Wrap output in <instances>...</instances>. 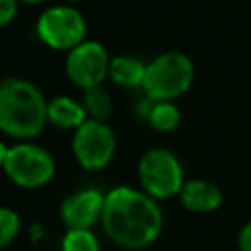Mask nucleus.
<instances>
[{"label":"nucleus","mask_w":251,"mask_h":251,"mask_svg":"<svg viewBox=\"0 0 251 251\" xmlns=\"http://www.w3.org/2000/svg\"><path fill=\"white\" fill-rule=\"evenodd\" d=\"M102 227L110 241L124 249L149 247L163 229V212L155 198L133 186H114L106 192Z\"/></svg>","instance_id":"f257e3e1"},{"label":"nucleus","mask_w":251,"mask_h":251,"mask_svg":"<svg viewBox=\"0 0 251 251\" xmlns=\"http://www.w3.org/2000/svg\"><path fill=\"white\" fill-rule=\"evenodd\" d=\"M47 124V98L41 88L22 76L0 80V131L18 141L37 137Z\"/></svg>","instance_id":"f03ea898"},{"label":"nucleus","mask_w":251,"mask_h":251,"mask_svg":"<svg viewBox=\"0 0 251 251\" xmlns=\"http://www.w3.org/2000/svg\"><path fill=\"white\" fill-rule=\"evenodd\" d=\"M194 63L180 51H165L147 63L143 92L153 102H175L194 82Z\"/></svg>","instance_id":"7ed1b4c3"},{"label":"nucleus","mask_w":251,"mask_h":251,"mask_svg":"<svg viewBox=\"0 0 251 251\" xmlns=\"http://www.w3.org/2000/svg\"><path fill=\"white\" fill-rule=\"evenodd\" d=\"M137 178L141 190L157 202L178 196L186 182L182 163L165 147H151L141 155L137 163Z\"/></svg>","instance_id":"20e7f679"},{"label":"nucleus","mask_w":251,"mask_h":251,"mask_svg":"<svg viewBox=\"0 0 251 251\" xmlns=\"http://www.w3.org/2000/svg\"><path fill=\"white\" fill-rule=\"evenodd\" d=\"M2 171L16 186L31 190L51 182L57 165L53 155L45 147L33 141H18L8 147Z\"/></svg>","instance_id":"39448f33"},{"label":"nucleus","mask_w":251,"mask_h":251,"mask_svg":"<svg viewBox=\"0 0 251 251\" xmlns=\"http://www.w3.org/2000/svg\"><path fill=\"white\" fill-rule=\"evenodd\" d=\"M35 33L49 49L69 53L86 39V20L73 4H53L39 14Z\"/></svg>","instance_id":"423d86ee"},{"label":"nucleus","mask_w":251,"mask_h":251,"mask_svg":"<svg viewBox=\"0 0 251 251\" xmlns=\"http://www.w3.org/2000/svg\"><path fill=\"white\" fill-rule=\"evenodd\" d=\"M116 133L106 122L86 120L73 131L71 151L84 171H100L110 165L116 153Z\"/></svg>","instance_id":"0eeeda50"},{"label":"nucleus","mask_w":251,"mask_h":251,"mask_svg":"<svg viewBox=\"0 0 251 251\" xmlns=\"http://www.w3.org/2000/svg\"><path fill=\"white\" fill-rule=\"evenodd\" d=\"M110 59L112 57L100 41L84 39L80 45L67 53L65 75L80 90L102 86L104 78H108Z\"/></svg>","instance_id":"6e6552de"},{"label":"nucleus","mask_w":251,"mask_h":251,"mask_svg":"<svg viewBox=\"0 0 251 251\" xmlns=\"http://www.w3.org/2000/svg\"><path fill=\"white\" fill-rule=\"evenodd\" d=\"M106 194L94 186L69 194L59 208L61 222L67 229H90L102 220Z\"/></svg>","instance_id":"1a4fd4ad"},{"label":"nucleus","mask_w":251,"mask_h":251,"mask_svg":"<svg viewBox=\"0 0 251 251\" xmlns=\"http://www.w3.org/2000/svg\"><path fill=\"white\" fill-rule=\"evenodd\" d=\"M180 204L188 212L196 214H208L220 208L222 204V190L216 182L206 178H190L184 182L180 194Z\"/></svg>","instance_id":"9d476101"},{"label":"nucleus","mask_w":251,"mask_h":251,"mask_svg":"<svg viewBox=\"0 0 251 251\" xmlns=\"http://www.w3.org/2000/svg\"><path fill=\"white\" fill-rule=\"evenodd\" d=\"M88 120L80 100H75L67 94H59L47 100V122L59 129L75 131Z\"/></svg>","instance_id":"9b49d317"},{"label":"nucleus","mask_w":251,"mask_h":251,"mask_svg":"<svg viewBox=\"0 0 251 251\" xmlns=\"http://www.w3.org/2000/svg\"><path fill=\"white\" fill-rule=\"evenodd\" d=\"M147 63L133 55H118L110 59L108 78L120 88H143Z\"/></svg>","instance_id":"f8f14e48"},{"label":"nucleus","mask_w":251,"mask_h":251,"mask_svg":"<svg viewBox=\"0 0 251 251\" xmlns=\"http://www.w3.org/2000/svg\"><path fill=\"white\" fill-rule=\"evenodd\" d=\"M80 104H82L88 120L106 122L112 114V96L104 86H94V88L82 90Z\"/></svg>","instance_id":"ddd939ff"},{"label":"nucleus","mask_w":251,"mask_h":251,"mask_svg":"<svg viewBox=\"0 0 251 251\" xmlns=\"http://www.w3.org/2000/svg\"><path fill=\"white\" fill-rule=\"evenodd\" d=\"M147 122L155 131L171 133L180 124V110L175 102H153Z\"/></svg>","instance_id":"4468645a"},{"label":"nucleus","mask_w":251,"mask_h":251,"mask_svg":"<svg viewBox=\"0 0 251 251\" xmlns=\"http://www.w3.org/2000/svg\"><path fill=\"white\" fill-rule=\"evenodd\" d=\"M61 251H102L92 229H67L61 239Z\"/></svg>","instance_id":"2eb2a0df"},{"label":"nucleus","mask_w":251,"mask_h":251,"mask_svg":"<svg viewBox=\"0 0 251 251\" xmlns=\"http://www.w3.org/2000/svg\"><path fill=\"white\" fill-rule=\"evenodd\" d=\"M18 233H20V216L8 206H0V249L8 247Z\"/></svg>","instance_id":"dca6fc26"},{"label":"nucleus","mask_w":251,"mask_h":251,"mask_svg":"<svg viewBox=\"0 0 251 251\" xmlns=\"http://www.w3.org/2000/svg\"><path fill=\"white\" fill-rule=\"evenodd\" d=\"M20 2L18 0H0V27L12 24L18 16Z\"/></svg>","instance_id":"f3484780"},{"label":"nucleus","mask_w":251,"mask_h":251,"mask_svg":"<svg viewBox=\"0 0 251 251\" xmlns=\"http://www.w3.org/2000/svg\"><path fill=\"white\" fill-rule=\"evenodd\" d=\"M237 247H239V251H251V220L239 229V233H237Z\"/></svg>","instance_id":"a211bd4d"},{"label":"nucleus","mask_w":251,"mask_h":251,"mask_svg":"<svg viewBox=\"0 0 251 251\" xmlns=\"http://www.w3.org/2000/svg\"><path fill=\"white\" fill-rule=\"evenodd\" d=\"M6 155H8V145L0 139V169L4 167V161H6Z\"/></svg>","instance_id":"6ab92c4d"},{"label":"nucleus","mask_w":251,"mask_h":251,"mask_svg":"<svg viewBox=\"0 0 251 251\" xmlns=\"http://www.w3.org/2000/svg\"><path fill=\"white\" fill-rule=\"evenodd\" d=\"M18 2H20V4H31V6H33V4H41V2H45V0H18Z\"/></svg>","instance_id":"aec40b11"},{"label":"nucleus","mask_w":251,"mask_h":251,"mask_svg":"<svg viewBox=\"0 0 251 251\" xmlns=\"http://www.w3.org/2000/svg\"><path fill=\"white\" fill-rule=\"evenodd\" d=\"M76 2H84V0H65V4H76Z\"/></svg>","instance_id":"412c9836"}]
</instances>
